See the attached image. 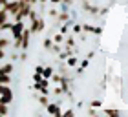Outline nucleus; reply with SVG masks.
Listing matches in <instances>:
<instances>
[]
</instances>
